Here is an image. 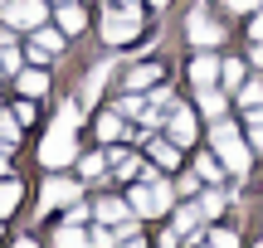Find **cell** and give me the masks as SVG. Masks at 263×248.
<instances>
[{
  "mask_svg": "<svg viewBox=\"0 0 263 248\" xmlns=\"http://www.w3.org/2000/svg\"><path fill=\"white\" fill-rule=\"evenodd\" d=\"M210 141H215V151H219V161L229 166V171H249V146L239 141V132L229 122H219L215 132H210Z\"/></svg>",
  "mask_w": 263,
  "mask_h": 248,
  "instance_id": "obj_1",
  "label": "cell"
},
{
  "mask_svg": "<svg viewBox=\"0 0 263 248\" xmlns=\"http://www.w3.org/2000/svg\"><path fill=\"white\" fill-rule=\"evenodd\" d=\"M132 210H137V214H161V210H171V185L151 175L146 185L132 190Z\"/></svg>",
  "mask_w": 263,
  "mask_h": 248,
  "instance_id": "obj_2",
  "label": "cell"
},
{
  "mask_svg": "<svg viewBox=\"0 0 263 248\" xmlns=\"http://www.w3.org/2000/svg\"><path fill=\"white\" fill-rule=\"evenodd\" d=\"M137 29H141V19H137V5H117V10H107V19H103V39H107V44L137 39Z\"/></svg>",
  "mask_w": 263,
  "mask_h": 248,
  "instance_id": "obj_3",
  "label": "cell"
},
{
  "mask_svg": "<svg viewBox=\"0 0 263 248\" xmlns=\"http://www.w3.org/2000/svg\"><path fill=\"white\" fill-rule=\"evenodd\" d=\"M39 161H44V166L73 161V132H68V127H54V132L44 136V146H39Z\"/></svg>",
  "mask_w": 263,
  "mask_h": 248,
  "instance_id": "obj_4",
  "label": "cell"
},
{
  "mask_svg": "<svg viewBox=\"0 0 263 248\" xmlns=\"http://www.w3.org/2000/svg\"><path fill=\"white\" fill-rule=\"evenodd\" d=\"M5 19L15 29H39V25H44V0H20V5L10 0V5H5Z\"/></svg>",
  "mask_w": 263,
  "mask_h": 248,
  "instance_id": "obj_5",
  "label": "cell"
},
{
  "mask_svg": "<svg viewBox=\"0 0 263 248\" xmlns=\"http://www.w3.org/2000/svg\"><path fill=\"white\" fill-rule=\"evenodd\" d=\"M64 54V34L59 29H34V49H29V58H39V64H49V58Z\"/></svg>",
  "mask_w": 263,
  "mask_h": 248,
  "instance_id": "obj_6",
  "label": "cell"
},
{
  "mask_svg": "<svg viewBox=\"0 0 263 248\" xmlns=\"http://www.w3.org/2000/svg\"><path fill=\"white\" fill-rule=\"evenodd\" d=\"M190 39H195V44H219V39H224V29H219L205 10H195V15H190Z\"/></svg>",
  "mask_w": 263,
  "mask_h": 248,
  "instance_id": "obj_7",
  "label": "cell"
},
{
  "mask_svg": "<svg viewBox=\"0 0 263 248\" xmlns=\"http://www.w3.org/2000/svg\"><path fill=\"white\" fill-rule=\"evenodd\" d=\"M171 141H176V146H190V141H195V117L180 112V107H171Z\"/></svg>",
  "mask_w": 263,
  "mask_h": 248,
  "instance_id": "obj_8",
  "label": "cell"
},
{
  "mask_svg": "<svg viewBox=\"0 0 263 248\" xmlns=\"http://www.w3.org/2000/svg\"><path fill=\"white\" fill-rule=\"evenodd\" d=\"M215 78H219L215 54H200L195 64H190V83H195V88H215Z\"/></svg>",
  "mask_w": 263,
  "mask_h": 248,
  "instance_id": "obj_9",
  "label": "cell"
},
{
  "mask_svg": "<svg viewBox=\"0 0 263 248\" xmlns=\"http://www.w3.org/2000/svg\"><path fill=\"white\" fill-rule=\"evenodd\" d=\"M78 200V185L73 180H44V204L54 210V204H73Z\"/></svg>",
  "mask_w": 263,
  "mask_h": 248,
  "instance_id": "obj_10",
  "label": "cell"
},
{
  "mask_svg": "<svg viewBox=\"0 0 263 248\" xmlns=\"http://www.w3.org/2000/svg\"><path fill=\"white\" fill-rule=\"evenodd\" d=\"M151 83H161V68L156 64H141V68L127 73V93H141V88H151Z\"/></svg>",
  "mask_w": 263,
  "mask_h": 248,
  "instance_id": "obj_11",
  "label": "cell"
},
{
  "mask_svg": "<svg viewBox=\"0 0 263 248\" xmlns=\"http://www.w3.org/2000/svg\"><path fill=\"white\" fill-rule=\"evenodd\" d=\"M127 210H132V204H122V200H103L93 214H98L103 224H122V219H127Z\"/></svg>",
  "mask_w": 263,
  "mask_h": 248,
  "instance_id": "obj_12",
  "label": "cell"
},
{
  "mask_svg": "<svg viewBox=\"0 0 263 248\" xmlns=\"http://www.w3.org/2000/svg\"><path fill=\"white\" fill-rule=\"evenodd\" d=\"M59 29H64V34H78V29H83V10L64 0V10H59Z\"/></svg>",
  "mask_w": 263,
  "mask_h": 248,
  "instance_id": "obj_13",
  "label": "cell"
},
{
  "mask_svg": "<svg viewBox=\"0 0 263 248\" xmlns=\"http://www.w3.org/2000/svg\"><path fill=\"white\" fill-rule=\"evenodd\" d=\"M20 93H25V97H44L49 93V78L44 73H20Z\"/></svg>",
  "mask_w": 263,
  "mask_h": 248,
  "instance_id": "obj_14",
  "label": "cell"
},
{
  "mask_svg": "<svg viewBox=\"0 0 263 248\" xmlns=\"http://www.w3.org/2000/svg\"><path fill=\"white\" fill-rule=\"evenodd\" d=\"M151 156H156V166H171V171H176L180 146H176V141H151Z\"/></svg>",
  "mask_w": 263,
  "mask_h": 248,
  "instance_id": "obj_15",
  "label": "cell"
},
{
  "mask_svg": "<svg viewBox=\"0 0 263 248\" xmlns=\"http://www.w3.org/2000/svg\"><path fill=\"white\" fill-rule=\"evenodd\" d=\"M239 102H244V107H258V102H263V83H258V78L239 83Z\"/></svg>",
  "mask_w": 263,
  "mask_h": 248,
  "instance_id": "obj_16",
  "label": "cell"
},
{
  "mask_svg": "<svg viewBox=\"0 0 263 248\" xmlns=\"http://www.w3.org/2000/svg\"><path fill=\"white\" fill-rule=\"evenodd\" d=\"M54 248H88V243H83V234H78L73 224H64V229L54 234Z\"/></svg>",
  "mask_w": 263,
  "mask_h": 248,
  "instance_id": "obj_17",
  "label": "cell"
},
{
  "mask_svg": "<svg viewBox=\"0 0 263 248\" xmlns=\"http://www.w3.org/2000/svg\"><path fill=\"white\" fill-rule=\"evenodd\" d=\"M195 171H200V180H210V185H219V175H224V166H219L215 156H200V166H195Z\"/></svg>",
  "mask_w": 263,
  "mask_h": 248,
  "instance_id": "obj_18",
  "label": "cell"
},
{
  "mask_svg": "<svg viewBox=\"0 0 263 248\" xmlns=\"http://www.w3.org/2000/svg\"><path fill=\"white\" fill-rule=\"evenodd\" d=\"M15 204H20V185L0 180V214H15Z\"/></svg>",
  "mask_w": 263,
  "mask_h": 248,
  "instance_id": "obj_19",
  "label": "cell"
},
{
  "mask_svg": "<svg viewBox=\"0 0 263 248\" xmlns=\"http://www.w3.org/2000/svg\"><path fill=\"white\" fill-rule=\"evenodd\" d=\"M195 224H200V204H190V210H180V214H176V229H171V234H190Z\"/></svg>",
  "mask_w": 263,
  "mask_h": 248,
  "instance_id": "obj_20",
  "label": "cell"
},
{
  "mask_svg": "<svg viewBox=\"0 0 263 248\" xmlns=\"http://www.w3.org/2000/svg\"><path fill=\"white\" fill-rule=\"evenodd\" d=\"M200 107H205L210 117H219V112H224V97H219L215 88H200Z\"/></svg>",
  "mask_w": 263,
  "mask_h": 248,
  "instance_id": "obj_21",
  "label": "cell"
},
{
  "mask_svg": "<svg viewBox=\"0 0 263 248\" xmlns=\"http://www.w3.org/2000/svg\"><path fill=\"white\" fill-rule=\"evenodd\" d=\"M219 210H224V195H219V190H210L205 200H200V219H215Z\"/></svg>",
  "mask_w": 263,
  "mask_h": 248,
  "instance_id": "obj_22",
  "label": "cell"
},
{
  "mask_svg": "<svg viewBox=\"0 0 263 248\" xmlns=\"http://www.w3.org/2000/svg\"><path fill=\"white\" fill-rule=\"evenodd\" d=\"M107 73H112V64H98L93 73H88V97H98V93H103V83H107Z\"/></svg>",
  "mask_w": 263,
  "mask_h": 248,
  "instance_id": "obj_23",
  "label": "cell"
},
{
  "mask_svg": "<svg viewBox=\"0 0 263 248\" xmlns=\"http://www.w3.org/2000/svg\"><path fill=\"white\" fill-rule=\"evenodd\" d=\"M98 136H103V141H117V136H122V117H103V122H98Z\"/></svg>",
  "mask_w": 263,
  "mask_h": 248,
  "instance_id": "obj_24",
  "label": "cell"
},
{
  "mask_svg": "<svg viewBox=\"0 0 263 248\" xmlns=\"http://www.w3.org/2000/svg\"><path fill=\"white\" fill-rule=\"evenodd\" d=\"M219 78H224L229 88H239V83H244V64H239V58H229V64L219 68Z\"/></svg>",
  "mask_w": 263,
  "mask_h": 248,
  "instance_id": "obj_25",
  "label": "cell"
},
{
  "mask_svg": "<svg viewBox=\"0 0 263 248\" xmlns=\"http://www.w3.org/2000/svg\"><path fill=\"white\" fill-rule=\"evenodd\" d=\"M20 141V132H15V117L10 112H0V146H15Z\"/></svg>",
  "mask_w": 263,
  "mask_h": 248,
  "instance_id": "obj_26",
  "label": "cell"
},
{
  "mask_svg": "<svg viewBox=\"0 0 263 248\" xmlns=\"http://www.w3.org/2000/svg\"><path fill=\"white\" fill-rule=\"evenodd\" d=\"M205 248H239V239H234V234H224V229H215L205 239Z\"/></svg>",
  "mask_w": 263,
  "mask_h": 248,
  "instance_id": "obj_27",
  "label": "cell"
},
{
  "mask_svg": "<svg viewBox=\"0 0 263 248\" xmlns=\"http://www.w3.org/2000/svg\"><path fill=\"white\" fill-rule=\"evenodd\" d=\"M78 122H83V107H78V102H68V107H64V117H59V127H68V132H73Z\"/></svg>",
  "mask_w": 263,
  "mask_h": 248,
  "instance_id": "obj_28",
  "label": "cell"
},
{
  "mask_svg": "<svg viewBox=\"0 0 263 248\" xmlns=\"http://www.w3.org/2000/svg\"><path fill=\"white\" fill-rule=\"evenodd\" d=\"M103 166H107V161H103L98 151H93V156H83V175H88V180H98V175H103Z\"/></svg>",
  "mask_w": 263,
  "mask_h": 248,
  "instance_id": "obj_29",
  "label": "cell"
},
{
  "mask_svg": "<svg viewBox=\"0 0 263 248\" xmlns=\"http://www.w3.org/2000/svg\"><path fill=\"white\" fill-rule=\"evenodd\" d=\"M0 73H20V54L15 49H0Z\"/></svg>",
  "mask_w": 263,
  "mask_h": 248,
  "instance_id": "obj_30",
  "label": "cell"
},
{
  "mask_svg": "<svg viewBox=\"0 0 263 248\" xmlns=\"http://www.w3.org/2000/svg\"><path fill=\"white\" fill-rule=\"evenodd\" d=\"M117 243V229H98L93 234V248H112Z\"/></svg>",
  "mask_w": 263,
  "mask_h": 248,
  "instance_id": "obj_31",
  "label": "cell"
},
{
  "mask_svg": "<svg viewBox=\"0 0 263 248\" xmlns=\"http://www.w3.org/2000/svg\"><path fill=\"white\" fill-rule=\"evenodd\" d=\"M229 10H239V15L244 10H263V0H229Z\"/></svg>",
  "mask_w": 263,
  "mask_h": 248,
  "instance_id": "obj_32",
  "label": "cell"
},
{
  "mask_svg": "<svg viewBox=\"0 0 263 248\" xmlns=\"http://www.w3.org/2000/svg\"><path fill=\"white\" fill-rule=\"evenodd\" d=\"M249 34L263 39V10H254V19H249Z\"/></svg>",
  "mask_w": 263,
  "mask_h": 248,
  "instance_id": "obj_33",
  "label": "cell"
},
{
  "mask_svg": "<svg viewBox=\"0 0 263 248\" xmlns=\"http://www.w3.org/2000/svg\"><path fill=\"white\" fill-rule=\"evenodd\" d=\"M254 151H263V122L254 127Z\"/></svg>",
  "mask_w": 263,
  "mask_h": 248,
  "instance_id": "obj_34",
  "label": "cell"
},
{
  "mask_svg": "<svg viewBox=\"0 0 263 248\" xmlns=\"http://www.w3.org/2000/svg\"><path fill=\"white\" fill-rule=\"evenodd\" d=\"M122 248H146V243H141V239H137V234H132V239H127V243H122Z\"/></svg>",
  "mask_w": 263,
  "mask_h": 248,
  "instance_id": "obj_35",
  "label": "cell"
},
{
  "mask_svg": "<svg viewBox=\"0 0 263 248\" xmlns=\"http://www.w3.org/2000/svg\"><path fill=\"white\" fill-rule=\"evenodd\" d=\"M15 248H34V239H20V243H15Z\"/></svg>",
  "mask_w": 263,
  "mask_h": 248,
  "instance_id": "obj_36",
  "label": "cell"
},
{
  "mask_svg": "<svg viewBox=\"0 0 263 248\" xmlns=\"http://www.w3.org/2000/svg\"><path fill=\"white\" fill-rule=\"evenodd\" d=\"M0 175H5V156H0Z\"/></svg>",
  "mask_w": 263,
  "mask_h": 248,
  "instance_id": "obj_37",
  "label": "cell"
},
{
  "mask_svg": "<svg viewBox=\"0 0 263 248\" xmlns=\"http://www.w3.org/2000/svg\"><path fill=\"white\" fill-rule=\"evenodd\" d=\"M0 5H10V0H0Z\"/></svg>",
  "mask_w": 263,
  "mask_h": 248,
  "instance_id": "obj_38",
  "label": "cell"
},
{
  "mask_svg": "<svg viewBox=\"0 0 263 248\" xmlns=\"http://www.w3.org/2000/svg\"><path fill=\"white\" fill-rule=\"evenodd\" d=\"M122 5H127V0H122ZM132 5H137V0H132Z\"/></svg>",
  "mask_w": 263,
  "mask_h": 248,
  "instance_id": "obj_39",
  "label": "cell"
}]
</instances>
